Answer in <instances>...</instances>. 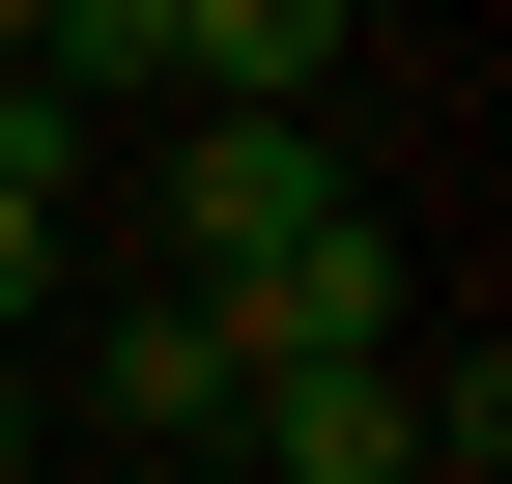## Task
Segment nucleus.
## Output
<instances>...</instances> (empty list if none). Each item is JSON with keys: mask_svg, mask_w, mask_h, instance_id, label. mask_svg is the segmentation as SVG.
Here are the masks:
<instances>
[{"mask_svg": "<svg viewBox=\"0 0 512 484\" xmlns=\"http://www.w3.org/2000/svg\"><path fill=\"white\" fill-rule=\"evenodd\" d=\"M342 143H313V114H200V143H171V257H200V314H256V285L285 257H342Z\"/></svg>", "mask_w": 512, "mask_h": 484, "instance_id": "f257e3e1", "label": "nucleus"}, {"mask_svg": "<svg viewBox=\"0 0 512 484\" xmlns=\"http://www.w3.org/2000/svg\"><path fill=\"white\" fill-rule=\"evenodd\" d=\"M143 29H171L200 114H313V86H342V0H143Z\"/></svg>", "mask_w": 512, "mask_h": 484, "instance_id": "f03ea898", "label": "nucleus"}, {"mask_svg": "<svg viewBox=\"0 0 512 484\" xmlns=\"http://www.w3.org/2000/svg\"><path fill=\"white\" fill-rule=\"evenodd\" d=\"M256 456L285 484H399L427 428H399V371H256Z\"/></svg>", "mask_w": 512, "mask_h": 484, "instance_id": "7ed1b4c3", "label": "nucleus"}, {"mask_svg": "<svg viewBox=\"0 0 512 484\" xmlns=\"http://www.w3.org/2000/svg\"><path fill=\"white\" fill-rule=\"evenodd\" d=\"M86 399H114V428H228L256 371H228V314H114V342H86Z\"/></svg>", "mask_w": 512, "mask_h": 484, "instance_id": "20e7f679", "label": "nucleus"}, {"mask_svg": "<svg viewBox=\"0 0 512 484\" xmlns=\"http://www.w3.org/2000/svg\"><path fill=\"white\" fill-rule=\"evenodd\" d=\"M57 200L86 171H0V314H57Z\"/></svg>", "mask_w": 512, "mask_h": 484, "instance_id": "39448f33", "label": "nucleus"}, {"mask_svg": "<svg viewBox=\"0 0 512 484\" xmlns=\"http://www.w3.org/2000/svg\"><path fill=\"white\" fill-rule=\"evenodd\" d=\"M0 171H86V114L29 86V29H0Z\"/></svg>", "mask_w": 512, "mask_h": 484, "instance_id": "423d86ee", "label": "nucleus"}, {"mask_svg": "<svg viewBox=\"0 0 512 484\" xmlns=\"http://www.w3.org/2000/svg\"><path fill=\"white\" fill-rule=\"evenodd\" d=\"M0 484H29V371H0Z\"/></svg>", "mask_w": 512, "mask_h": 484, "instance_id": "0eeeda50", "label": "nucleus"}, {"mask_svg": "<svg viewBox=\"0 0 512 484\" xmlns=\"http://www.w3.org/2000/svg\"><path fill=\"white\" fill-rule=\"evenodd\" d=\"M399 484H456V456H399Z\"/></svg>", "mask_w": 512, "mask_h": 484, "instance_id": "6e6552de", "label": "nucleus"}]
</instances>
